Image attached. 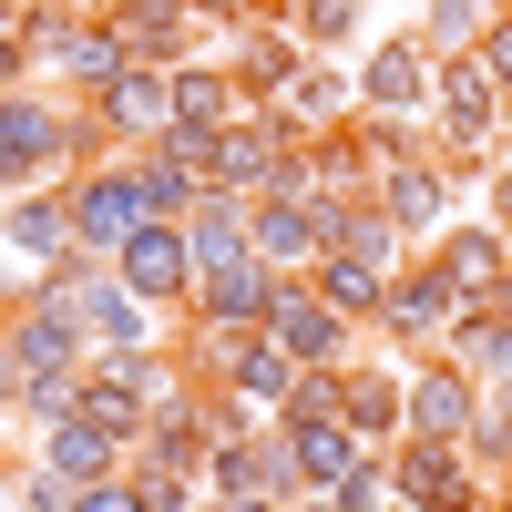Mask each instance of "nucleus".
I'll use <instances>...</instances> for the list:
<instances>
[{
	"label": "nucleus",
	"mask_w": 512,
	"mask_h": 512,
	"mask_svg": "<svg viewBox=\"0 0 512 512\" xmlns=\"http://www.w3.org/2000/svg\"><path fill=\"white\" fill-rule=\"evenodd\" d=\"M0 21H21V0H0Z\"/></svg>",
	"instance_id": "c03bdc74"
},
{
	"label": "nucleus",
	"mask_w": 512,
	"mask_h": 512,
	"mask_svg": "<svg viewBox=\"0 0 512 512\" xmlns=\"http://www.w3.org/2000/svg\"><path fill=\"white\" fill-rule=\"evenodd\" d=\"M41 297H52L82 338H103V349H144V308H134V287H103L93 267H62Z\"/></svg>",
	"instance_id": "7ed1b4c3"
},
{
	"label": "nucleus",
	"mask_w": 512,
	"mask_h": 512,
	"mask_svg": "<svg viewBox=\"0 0 512 512\" xmlns=\"http://www.w3.org/2000/svg\"><path fill=\"white\" fill-rule=\"evenodd\" d=\"M72 226H82V246L113 256L123 236L144 226V185H134V175H82V185H72Z\"/></svg>",
	"instance_id": "9d476101"
},
{
	"label": "nucleus",
	"mask_w": 512,
	"mask_h": 512,
	"mask_svg": "<svg viewBox=\"0 0 512 512\" xmlns=\"http://www.w3.org/2000/svg\"><path fill=\"white\" fill-rule=\"evenodd\" d=\"M492 216L512 226V164H502V175H492Z\"/></svg>",
	"instance_id": "a19ab883"
},
{
	"label": "nucleus",
	"mask_w": 512,
	"mask_h": 512,
	"mask_svg": "<svg viewBox=\"0 0 512 512\" xmlns=\"http://www.w3.org/2000/svg\"><path fill=\"white\" fill-rule=\"evenodd\" d=\"M482 72L512 93V21H492V31H482Z\"/></svg>",
	"instance_id": "4c0bfd02"
},
{
	"label": "nucleus",
	"mask_w": 512,
	"mask_h": 512,
	"mask_svg": "<svg viewBox=\"0 0 512 512\" xmlns=\"http://www.w3.org/2000/svg\"><path fill=\"white\" fill-rule=\"evenodd\" d=\"M287 451H297V482H308V492L359 472V431H349V420H287Z\"/></svg>",
	"instance_id": "a211bd4d"
},
{
	"label": "nucleus",
	"mask_w": 512,
	"mask_h": 512,
	"mask_svg": "<svg viewBox=\"0 0 512 512\" xmlns=\"http://www.w3.org/2000/svg\"><path fill=\"white\" fill-rule=\"evenodd\" d=\"M461 512H472V502H461Z\"/></svg>",
	"instance_id": "49530a36"
},
{
	"label": "nucleus",
	"mask_w": 512,
	"mask_h": 512,
	"mask_svg": "<svg viewBox=\"0 0 512 512\" xmlns=\"http://www.w3.org/2000/svg\"><path fill=\"white\" fill-rule=\"evenodd\" d=\"M185 246H195V267H226V256H256V216H246V195H216V185H205V205L185 216Z\"/></svg>",
	"instance_id": "dca6fc26"
},
{
	"label": "nucleus",
	"mask_w": 512,
	"mask_h": 512,
	"mask_svg": "<svg viewBox=\"0 0 512 512\" xmlns=\"http://www.w3.org/2000/svg\"><path fill=\"white\" fill-rule=\"evenodd\" d=\"M103 31H113L134 62H164V52L185 41V0H113V21H103Z\"/></svg>",
	"instance_id": "5701e85b"
},
{
	"label": "nucleus",
	"mask_w": 512,
	"mask_h": 512,
	"mask_svg": "<svg viewBox=\"0 0 512 512\" xmlns=\"http://www.w3.org/2000/svg\"><path fill=\"white\" fill-rule=\"evenodd\" d=\"M400 492L420 512H461V502H472V482H461V441H410L400 451Z\"/></svg>",
	"instance_id": "f3484780"
},
{
	"label": "nucleus",
	"mask_w": 512,
	"mask_h": 512,
	"mask_svg": "<svg viewBox=\"0 0 512 512\" xmlns=\"http://www.w3.org/2000/svg\"><path fill=\"white\" fill-rule=\"evenodd\" d=\"M103 123L113 134H175V62H134L123 82H103Z\"/></svg>",
	"instance_id": "1a4fd4ad"
},
{
	"label": "nucleus",
	"mask_w": 512,
	"mask_h": 512,
	"mask_svg": "<svg viewBox=\"0 0 512 512\" xmlns=\"http://www.w3.org/2000/svg\"><path fill=\"white\" fill-rule=\"evenodd\" d=\"M461 359L492 369V379H512V297H492V308L461 318Z\"/></svg>",
	"instance_id": "cd10ccee"
},
{
	"label": "nucleus",
	"mask_w": 512,
	"mask_h": 512,
	"mask_svg": "<svg viewBox=\"0 0 512 512\" xmlns=\"http://www.w3.org/2000/svg\"><path fill=\"white\" fill-rule=\"evenodd\" d=\"M431 72H441V62H431V41H390V52L369 62L359 93H369V103H390V113H410L420 93H431Z\"/></svg>",
	"instance_id": "b1692460"
},
{
	"label": "nucleus",
	"mask_w": 512,
	"mask_h": 512,
	"mask_svg": "<svg viewBox=\"0 0 512 512\" xmlns=\"http://www.w3.org/2000/svg\"><path fill=\"white\" fill-rule=\"evenodd\" d=\"M21 410L41 420V431L72 420V410H82V369H31V379H21Z\"/></svg>",
	"instance_id": "c756f323"
},
{
	"label": "nucleus",
	"mask_w": 512,
	"mask_h": 512,
	"mask_svg": "<svg viewBox=\"0 0 512 512\" xmlns=\"http://www.w3.org/2000/svg\"><path fill=\"white\" fill-rule=\"evenodd\" d=\"M349 21H359V0H308V11H297V31H308V41H338Z\"/></svg>",
	"instance_id": "72a5a7b5"
},
{
	"label": "nucleus",
	"mask_w": 512,
	"mask_h": 512,
	"mask_svg": "<svg viewBox=\"0 0 512 512\" xmlns=\"http://www.w3.org/2000/svg\"><path fill=\"white\" fill-rule=\"evenodd\" d=\"M431 267L451 277V297H461V308H492V297H502V236H441V256H431Z\"/></svg>",
	"instance_id": "4be33fe9"
},
{
	"label": "nucleus",
	"mask_w": 512,
	"mask_h": 512,
	"mask_svg": "<svg viewBox=\"0 0 512 512\" xmlns=\"http://www.w3.org/2000/svg\"><path fill=\"white\" fill-rule=\"evenodd\" d=\"M328 226H318V205L308 195H256V256L267 267H297V256H318Z\"/></svg>",
	"instance_id": "4468645a"
},
{
	"label": "nucleus",
	"mask_w": 512,
	"mask_h": 512,
	"mask_svg": "<svg viewBox=\"0 0 512 512\" xmlns=\"http://www.w3.org/2000/svg\"><path fill=\"white\" fill-rule=\"evenodd\" d=\"M175 123H226V72L175 62Z\"/></svg>",
	"instance_id": "7c9ffc66"
},
{
	"label": "nucleus",
	"mask_w": 512,
	"mask_h": 512,
	"mask_svg": "<svg viewBox=\"0 0 512 512\" xmlns=\"http://www.w3.org/2000/svg\"><path fill=\"white\" fill-rule=\"evenodd\" d=\"M134 185H144V216H164V226H185L195 205H205V175H195V164H175L164 144H154V164H134Z\"/></svg>",
	"instance_id": "393cba45"
},
{
	"label": "nucleus",
	"mask_w": 512,
	"mask_h": 512,
	"mask_svg": "<svg viewBox=\"0 0 512 512\" xmlns=\"http://www.w3.org/2000/svg\"><path fill=\"white\" fill-rule=\"evenodd\" d=\"M134 492H144V512H185V472H134Z\"/></svg>",
	"instance_id": "c9c22d12"
},
{
	"label": "nucleus",
	"mask_w": 512,
	"mask_h": 512,
	"mask_svg": "<svg viewBox=\"0 0 512 512\" xmlns=\"http://www.w3.org/2000/svg\"><path fill=\"white\" fill-rule=\"evenodd\" d=\"M21 52H31V41H21V31H0V82L21 72Z\"/></svg>",
	"instance_id": "ea45409f"
},
{
	"label": "nucleus",
	"mask_w": 512,
	"mask_h": 512,
	"mask_svg": "<svg viewBox=\"0 0 512 512\" xmlns=\"http://www.w3.org/2000/svg\"><path fill=\"white\" fill-rule=\"evenodd\" d=\"M11 349H21V379L31 369H82V328L52 308V297H31V308L11 318Z\"/></svg>",
	"instance_id": "6ab92c4d"
},
{
	"label": "nucleus",
	"mask_w": 512,
	"mask_h": 512,
	"mask_svg": "<svg viewBox=\"0 0 512 512\" xmlns=\"http://www.w3.org/2000/svg\"><path fill=\"white\" fill-rule=\"evenodd\" d=\"M62 154H72V123L52 103L0 93V185H21V175H41V164H62Z\"/></svg>",
	"instance_id": "423d86ee"
},
{
	"label": "nucleus",
	"mask_w": 512,
	"mask_h": 512,
	"mask_svg": "<svg viewBox=\"0 0 512 512\" xmlns=\"http://www.w3.org/2000/svg\"><path fill=\"white\" fill-rule=\"evenodd\" d=\"M410 431L420 441H461V431H472V379H461V369H420L410 379Z\"/></svg>",
	"instance_id": "aec40b11"
},
{
	"label": "nucleus",
	"mask_w": 512,
	"mask_h": 512,
	"mask_svg": "<svg viewBox=\"0 0 512 512\" xmlns=\"http://www.w3.org/2000/svg\"><path fill=\"white\" fill-rule=\"evenodd\" d=\"M287 93H297V103H308V113H338V93H349V82H338V72H297V82H287Z\"/></svg>",
	"instance_id": "e433bc0d"
},
{
	"label": "nucleus",
	"mask_w": 512,
	"mask_h": 512,
	"mask_svg": "<svg viewBox=\"0 0 512 512\" xmlns=\"http://www.w3.org/2000/svg\"><path fill=\"white\" fill-rule=\"evenodd\" d=\"M52 472H62V482H113V472H123V431L93 420V410L52 420Z\"/></svg>",
	"instance_id": "ddd939ff"
},
{
	"label": "nucleus",
	"mask_w": 512,
	"mask_h": 512,
	"mask_svg": "<svg viewBox=\"0 0 512 512\" xmlns=\"http://www.w3.org/2000/svg\"><path fill=\"white\" fill-rule=\"evenodd\" d=\"M226 379H236V400H246V410H287L308 369H297L277 338H226Z\"/></svg>",
	"instance_id": "9b49d317"
},
{
	"label": "nucleus",
	"mask_w": 512,
	"mask_h": 512,
	"mask_svg": "<svg viewBox=\"0 0 512 512\" xmlns=\"http://www.w3.org/2000/svg\"><path fill=\"white\" fill-rule=\"evenodd\" d=\"M113 267H123V287L134 297H185L205 267H195V246H185V226H164V216H144L134 236L113 246Z\"/></svg>",
	"instance_id": "20e7f679"
},
{
	"label": "nucleus",
	"mask_w": 512,
	"mask_h": 512,
	"mask_svg": "<svg viewBox=\"0 0 512 512\" xmlns=\"http://www.w3.org/2000/svg\"><path fill=\"white\" fill-rule=\"evenodd\" d=\"M236 82H256V93H287V82H297V41H287V31H246Z\"/></svg>",
	"instance_id": "c85d7f7f"
},
{
	"label": "nucleus",
	"mask_w": 512,
	"mask_h": 512,
	"mask_svg": "<svg viewBox=\"0 0 512 512\" xmlns=\"http://www.w3.org/2000/svg\"><path fill=\"white\" fill-rule=\"evenodd\" d=\"M472 31H492L482 0H431V52H451V41H472Z\"/></svg>",
	"instance_id": "2f4dec72"
},
{
	"label": "nucleus",
	"mask_w": 512,
	"mask_h": 512,
	"mask_svg": "<svg viewBox=\"0 0 512 512\" xmlns=\"http://www.w3.org/2000/svg\"><path fill=\"white\" fill-rule=\"evenodd\" d=\"M0 400H21V349H11V318H0Z\"/></svg>",
	"instance_id": "58836bf2"
},
{
	"label": "nucleus",
	"mask_w": 512,
	"mask_h": 512,
	"mask_svg": "<svg viewBox=\"0 0 512 512\" xmlns=\"http://www.w3.org/2000/svg\"><path fill=\"white\" fill-rule=\"evenodd\" d=\"M328 512H379V472H369V461H359L349 482H328Z\"/></svg>",
	"instance_id": "f704fd0d"
},
{
	"label": "nucleus",
	"mask_w": 512,
	"mask_h": 512,
	"mask_svg": "<svg viewBox=\"0 0 512 512\" xmlns=\"http://www.w3.org/2000/svg\"><path fill=\"white\" fill-rule=\"evenodd\" d=\"M205 185H216V195H308V164L277 144V123H226Z\"/></svg>",
	"instance_id": "f03ea898"
},
{
	"label": "nucleus",
	"mask_w": 512,
	"mask_h": 512,
	"mask_svg": "<svg viewBox=\"0 0 512 512\" xmlns=\"http://www.w3.org/2000/svg\"><path fill=\"white\" fill-rule=\"evenodd\" d=\"M451 308H461V297H451V277L431 267V256H420L410 277H390V297H379V328H400V338H431Z\"/></svg>",
	"instance_id": "2eb2a0df"
},
{
	"label": "nucleus",
	"mask_w": 512,
	"mask_h": 512,
	"mask_svg": "<svg viewBox=\"0 0 512 512\" xmlns=\"http://www.w3.org/2000/svg\"><path fill=\"white\" fill-rule=\"evenodd\" d=\"M502 512H512V492H502Z\"/></svg>",
	"instance_id": "a18cd8bd"
},
{
	"label": "nucleus",
	"mask_w": 512,
	"mask_h": 512,
	"mask_svg": "<svg viewBox=\"0 0 512 512\" xmlns=\"http://www.w3.org/2000/svg\"><path fill=\"white\" fill-rule=\"evenodd\" d=\"M72 512H144V492L123 482V472L113 482H72Z\"/></svg>",
	"instance_id": "473e14b6"
},
{
	"label": "nucleus",
	"mask_w": 512,
	"mask_h": 512,
	"mask_svg": "<svg viewBox=\"0 0 512 512\" xmlns=\"http://www.w3.org/2000/svg\"><path fill=\"white\" fill-rule=\"evenodd\" d=\"M338 420H349V431H390V420H410V390L379 379V369H349L338 379Z\"/></svg>",
	"instance_id": "a878e982"
},
{
	"label": "nucleus",
	"mask_w": 512,
	"mask_h": 512,
	"mask_svg": "<svg viewBox=\"0 0 512 512\" xmlns=\"http://www.w3.org/2000/svg\"><path fill=\"white\" fill-rule=\"evenodd\" d=\"M328 308H349V318H379V297H390V267H369V256L349 246H318V277H308Z\"/></svg>",
	"instance_id": "412c9836"
},
{
	"label": "nucleus",
	"mask_w": 512,
	"mask_h": 512,
	"mask_svg": "<svg viewBox=\"0 0 512 512\" xmlns=\"http://www.w3.org/2000/svg\"><path fill=\"white\" fill-rule=\"evenodd\" d=\"M267 297H277V267H267V256H226V267H205V277H195V308L216 318L226 338L267 318Z\"/></svg>",
	"instance_id": "6e6552de"
},
{
	"label": "nucleus",
	"mask_w": 512,
	"mask_h": 512,
	"mask_svg": "<svg viewBox=\"0 0 512 512\" xmlns=\"http://www.w3.org/2000/svg\"><path fill=\"white\" fill-rule=\"evenodd\" d=\"M205 472H216V492H267V502L308 492V482H297V451H287V420H277L267 441H256V431L216 441V451H205Z\"/></svg>",
	"instance_id": "39448f33"
},
{
	"label": "nucleus",
	"mask_w": 512,
	"mask_h": 512,
	"mask_svg": "<svg viewBox=\"0 0 512 512\" xmlns=\"http://www.w3.org/2000/svg\"><path fill=\"white\" fill-rule=\"evenodd\" d=\"M185 11H226V21H236V11H246V0H185Z\"/></svg>",
	"instance_id": "37998d69"
},
{
	"label": "nucleus",
	"mask_w": 512,
	"mask_h": 512,
	"mask_svg": "<svg viewBox=\"0 0 512 512\" xmlns=\"http://www.w3.org/2000/svg\"><path fill=\"white\" fill-rule=\"evenodd\" d=\"M349 308H328V297L308 287V277H287L277 267V297H267V338H277V349L297 359V369H338V359H349Z\"/></svg>",
	"instance_id": "f257e3e1"
},
{
	"label": "nucleus",
	"mask_w": 512,
	"mask_h": 512,
	"mask_svg": "<svg viewBox=\"0 0 512 512\" xmlns=\"http://www.w3.org/2000/svg\"><path fill=\"white\" fill-rule=\"evenodd\" d=\"M431 93H441V134H451V144H492V113H502V82L482 72V52H441V72H431Z\"/></svg>",
	"instance_id": "0eeeda50"
},
{
	"label": "nucleus",
	"mask_w": 512,
	"mask_h": 512,
	"mask_svg": "<svg viewBox=\"0 0 512 512\" xmlns=\"http://www.w3.org/2000/svg\"><path fill=\"white\" fill-rule=\"evenodd\" d=\"M216 512H277V502H267V492H226Z\"/></svg>",
	"instance_id": "79ce46f5"
},
{
	"label": "nucleus",
	"mask_w": 512,
	"mask_h": 512,
	"mask_svg": "<svg viewBox=\"0 0 512 512\" xmlns=\"http://www.w3.org/2000/svg\"><path fill=\"white\" fill-rule=\"evenodd\" d=\"M410 512H420V502H410Z\"/></svg>",
	"instance_id": "de8ad7c7"
},
{
	"label": "nucleus",
	"mask_w": 512,
	"mask_h": 512,
	"mask_svg": "<svg viewBox=\"0 0 512 512\" xmlns=\"http://www.w3.org/2000/svg\"><path fill=\"white\" fill-rule=\"evenodd\" d=\"M441 205H451L441 164H390V226H441Z\"/></svg>",
	"instance_id": "bb28decb"
},
{
	"label": "nucleus",
	"mask_w": 512,
	"mask_h": 512,
	"mask_svg": "<svg viewBox=\"0 0 512 512\" xmlns=\"http://www.w3.org/2000/svg\"><path fill=\"white\" fill-rule=\"evenodd\" d=\"M11 246L31 256V267H82V226H72V195H31V205H11Z\"/></svg>",
	"instance_id": "f8f14e48"
}]
</instances>
